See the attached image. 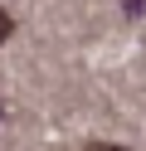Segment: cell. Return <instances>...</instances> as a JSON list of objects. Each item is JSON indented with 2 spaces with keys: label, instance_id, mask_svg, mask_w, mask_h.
<instances>
[{
  "label": "cell",
  "instance_id": "cell-1",
  "mask_svg": "<svg viewBox=\"0 0 146 151\" xmlns=\"http://www.w3.org/2000/svg\"><path fill=\"white\" fill-rule=\"evenodd\" d=\"M10 29H15V24H10V15L0 10V44H5V34H10Z\"/></svg>",
  "mask_w": 146,
  "mask_h": 151
},
{
  "label": "cell",
  "instance_id": "cell-2",
  "mask_svg": "<svg viewBox=\"0 0 146 151\" xmlns=\"http://www.w3.org/2000/svg\"><path fill=\"white\" fill-rule=\"evenodd\" d=\"M93 151H122V146H93Z\"/></svg>",
  "mask_w": 146,
  "mask_h": 151
}]
</instances>
